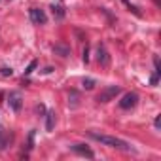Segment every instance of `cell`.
I'll return each mask as SVG.
<instances>
[{
  "label": "cell",
  "instance_id": "cell-1",
  "mask_svg": "<svg viewBox=\"0 0 161 161\" xmlns=\"http://www.w3.org/2000/svg\"><path fill=\"white\" fill-rule=\"evenodd\" d=\"M89 136L95 138V140H99V142H103V144H106V146H110V148H118V150H123V152H131V146H129L125 140L118 138V136L99 135V133H89Z\"/></svg>",
  "mask_w": 161,
  "mask_h": 161
},
{
  "label": "cell",
  "instance_id": "cell-2",
  "mask_svg": "<svg viewBox=\"0 0 161 161\" xmlns=\"http://www.w3.org/2000/svg\"><path fill=\"white\" fill-rule=\"evenodd\" d=\"M119 87L118 86H108L106 89H103L101 93H99V97H97V101L99 103H108V101H112V99H116V95H119Z\"/></svg>",
  "mask_w": 161,
  "mask_h": 161
},
{
  "label": "cell",
  "instance_id": "cell-3",
  "mask_svg": "<svg viewBox=\"0 0 161 161\" xmlns=\"http://www.w3.org/2000/svg\"><path fill=\"white\" fill-rule=\"evenodd\" d=\"M136 103H138V95H136V93H125L123 99L119 101V108H123V110H131V108L136 106Z\"/></svg>",
  "mask_w": 161,
  "mask_h": 161
},
{
  "label": "cell",
  "instance_id": "cell-4",
  "mask_svg": "<svg viewBox=\"0 0 161 161\" xmlns=\"http://www.w3.org/2000/svg\"><path fill=\"white\" fill-rule=\"evenodd\" d=\"M8 104H10V108H12L14 112H19L21 106H23V97H21V93L12 91V93L8 95Z\"/></svg>",
  "mask_w": 161,
  "mask_h": 161
},
{
  "label": "cell",
  "instance_id": "cell-5",
  "mask_svg": "<svg viewBox=\"0 0 161 161\" xmlns=\"http://www.w3.org/2000/svg\"><path fill=\"white\" fill-rule=\"evenodd\" d=\"M31 19H32V23H36V25H44V23L47 21L44 10H40V8H31Z\"/></svg>",
  "mask_w": 161,
  "mask_h": 161
},
{
  "label": "cell",
  "instance_id": "cell-6",
  "mask_svg": "<svg viewBox=\"0 0 161 161\" xmlns=\"http://www.w3.org/2000/svg\"><path fill=\"white\" fill-rule=\"evenodd\" d=\"M97 61H99V64H103V66H108V63H110L108 51H106V47H104L103 44L97 47Z\"/></svg>",
  "mask_w": 161,
  "mask_h": 161
},
{
  "label": "cell",
  "instance_id": "cell-7",
  "mask_svg": "<svg viewBox=\"0 0 161 161\" xmlns=\"http://www.w3.org/2000/svg\"><path fill=\"white\" fill-rule=\"evenodd\" d=\"M72 150L76 152V153H80V155H84V157H95V153H93V150H89L86 144H74L72 146Z\"/></svg>",
  "mask_w": 161,
  "mask_h": 161
},
{
  "label": "cell",
  "instance_id": "cell-8",
  "mask_svg": "<svg viewBox=\"0 0 161 161\" xmlns=\"http://www.w3.org/2000/svg\"><path fill=\"white\" fill-rule=\"evenodd\" d=\"M46 129H47V131H53V129H55V112H53V110H49V112L46 114Z\"/></svg>",
  "mask_w": 161,
  "mask_h": 161
},
{
  "label": "cell",
  "instance_id": "cell-9",
  "mask_svg": "<svg viewBox=\"0 0 161 161\" xmlns=\"http://www.w3.org/2000/svg\"><path fill=\"white\" fill-rule=\"evenodd\" d=\"M53 51H55L57 55H61V57H68V55H70V47H68V46H63V44H57V46L53 47Z\"/></svg>",
  "mask_w": 161,
  "mask_h": 161
},
{
  "label": "cell",
  "instance_id": "cell-10",
  "mask_svg": "<svg viewBox=\"0 0 161 161\" xmlns=\"http://www.w3.org/2000/svg\"><path fill=\"white\" fill-rule=\"evenodd\" d=\"M51 12H53V17H55V19H63V17H64V8H63V6H55V4H53V6H51Z\"/></svg>",
  "mask_w": 161,
  "mask_h": 161
},
{
  "label": "cell",
  "instance_id": "cell-11",
  "mask_svg": "<svg viewBox=\"0 0 161 161\" xmlns=\"http://www.w3.org/2000/svg\"><path fill=\"white\" fill-rule=\"evenodd\" d=\"M10 142V136H6V131L4 129H0V150H4Z\"/></svg>",
  "mask_w": 161,
  "mask_h": 161
},
{
  "label": "cell",
  "instance_id": "cell-12",
  "mask_svg": "<svg viewBox=\"0 0 161 161\" xmlns=\"http://www.w3.org/2000/svg\"><path fill=\"white\" fill-rule=\"evenodd\" d=\"M84 87H86V89H93V87H95V80H93V78H86V80H84Z\"/></svg>",
  "mask_w": 161,
  "mask_h": 161
},
{
  "label": "cell",
  "instance_id": "cell-13",
  "mask_svg": "<svg viewBox=\"0 0 161 161\" xmlns=\"http://www.w3.org/2000/svg\"><path fill=\"white\" fill-rule=\"evenodd\" d=\"M36 64H38V61H31V63H29V66L25 68V74H27V76H29V74H32V70L36 68Z\"/></svg>",
  "mask_w": 161,
  "mask_h": 161
},
{
  "label": "cell",
  "instance_id": "cell-14",
  "mask_svg": "<svg viewBox=\"0 0 161 161\" xmlns=\"http://www.w3.org/2000/svg\"><path fill=\"white\" fill-rule=\"evenodd\" d=\"M70 95H72V103H70V106L74 108V106H78V93H76V91H72Z\"/></svg>",
  "mask_w": 161,
  "mask_h": 161
},
{
  "label": "cell",
  "instance_id": "cell-15",
  "mask_svg": "<svg viewBox=\"0 0 161 161\" xmlns=\"http://www.w3.org/2000/svg\"><path fill=\"white\" fill-rule=\"evenodd\" d=\"M34 148V131H31V135H29V150H32Z\"/></svg>",
  "mask_w": 161,
  "mask_h": 161
},
{
  "label": "cell",
  "instance_id": "cell-16",
  "mask_svg": "<svg viewBox=\"0 0 161 161\" xmlns=\"http://www.w3.org/2000/svg\"><path fill=\"white\" fill-rule=\"evenodd\" d=\"M0 72H2V76H12V74H14V70H12V68H8V66L0 68Z\"/></svg>",
  "mask_w": 161,
  "mask_h": 161
},
{
  "label": "cell",
  "instance_id": "cell-17",
  "mask_svg": "<svg viewBox=\"0 0 161 161\" xmlns=\"http://www.w3.org/2000/svg\"><path fill=\"white\" fill-rule=\"evenodd\" d=\"M89 61V47L86 46V49H84V63H87Z\"/></svg>",
  "mask_w": 161,
  "mask_h": 161
},
{
  "label": "cell",
  "instance_id": "cell-18",
  "mask_svg": "<svg viewBox=\"0 0 161 161\" xmlns=\"http://www.w3.org/2000/svg\"><path fill=\"white\" fill-rule=\"evenodd\" d=\"M153 125H155V127H157V129H159V125H161V118H159V116H157V118H155V121H153Z\"/></svg>",
  "mask_w": 161,
  "mask_h": 161
}]
</instances>
